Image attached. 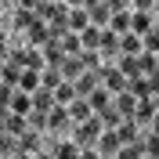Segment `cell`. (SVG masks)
I'll return each instance as SVG.
<instances>
[{"label": "cell", "instance_id": "1", "mask_svg": "<svg viewBox=\"0 0 159 159\" xmlns=\"http://www.w3.org/2000/svg\"><path fill=\"white\" fill-rule=\"evenodd\" d=\"M98 80L105 83V90H112V94H123V90H127V76H123L112 61H105V65L98 69Z\"/></svg>", "mask_w": 159, "mask_h": 159}, {"label": "cell", "instance_id": "2", "mask_svg": "<svg viewBox=\"0 0 159 159\" xmlns=\"http://www.w3.org/2000/svg\"><path fill=\"white\" fill-rule=\"evenodd\" d=\"M101 130H105V127H101L98 116L87 119V123H80V127H76V145H80V148H83V145H94V141L101 138Z\"/></svg>", "mask_w": 159, "mask_h": 159}, {"label": "cell", "instance_id": "3", "mask_svg": "<svg viewBox=\"0 0 159 159\" xmlns=\"http://www.w3.org/2000/svg\"><path fill=\"white\" fill-rule=\"evenodd\" d=\"M65 109H69V123H87V119H94V109H90V101L87 98H76V101H69V105H65Z\"/></svg>", "mask_w": 159, "mask_h": 159}, {"label": "cell", "instance_id": "4", "mask_svg": "<svg viewBox=\"0 0 159 159\" xmlns=\"http://www.w3.org/2000/svg\"><path fill=\"white\" fill-rule=\"evenodd\" d=\"M61 61H65L61 40H47V43H43V65H47V69H61Z\"/></svg>", "mask_w": 159, "mask_h": 159}, {"label": "cell", "instance_id": "5", "mask_svg": "<svg viewBox=\"0 0 159 159\" xmlns=\"http://www.w3.org/2000/svg\"><path fill=\"white\" fill-rule=\"evenodd\" d=\"M94 145H98V156H116V152L123 148V145H119V134H116V130H101V138L94 141Z\"/></svg>", "mask_w": 159, "mask_h": 159}, {"label": "cell", "instance_id": "6", "mask_svg": "<svg viewBox=\"0 0 159 159\" xmlns=\"http://www.w3.org/2000/svg\"><path fill=\"white\" fill-rule=\"evenodd\" d=\"M112 105H116V112H119L123 119H134V112H138V98H134L130 90H123V94H116V101H112Z\"/></svg>", "mask_w": 159, "mask_h": 159}, {"label": "cell", "instance_id": "7", "mask_svg": "<svg viewBox=\"0 0 159 159\" xmlns=\"http://www.w3.org/2000/svg\"><path fill=\"white\" fill-rule=\"evenodd\" d=\"M141 36L138 33H127V36H119V54H123V58H138L141 54Z\"/></svg>", "mask_w": 159, "mask_h": 159}, {"label": "cell", "instance_id": "8", "mask_svg": "<svg viewBox=\"0 0 159 159\" xmlns=\"http://www.w3.org/2000/svg\"><path fill=\"white\" fill-rule=\"evenodd\" d=\"M22 69L43 72V69H47V65H43V51H36V47H22Z\"/></svg>", "mask_w": 159, "mask_h": 159}, {"label": "cell", "instance_id": "9", "mask_svg": "<svg viewBox=\"0 0 159 159\" xmlns=\"http://www.w3.org/2000/svg\"><path fill=\"white\" fill-rule=\"evenodd\" d=\"M116 134H119V145H134V141H141V130H138L134 119H123V123L116 127Z\"/></svg>", "mask_w": 159, "mask_h": 159}, {"label": "cell", "instance_id": "10", "mask_svg": "<svg viewBox=\"0 0 159 159\" xmlns=\"http://www.w3.org/2000/svg\"><path fill=\"white\" fill-rule=\"evenodd\" d=\"M98 72H83V76L76 80V98H90V94H94V90H98Z\"/></svg>", "mask_w": 159, "mask_h": 159}, {"label": "cell", "instance_id": "11", "mask_svg": "<svg viewBox=\"0 0 159 159\" xmlns=\"http://www.w3.org/2000/svg\"><path fill=\"white\" fill-rule=\"evenodd\" d=\"M101 58H116V54H119V36H116V33H112V29H101Z\"/></svg>", "mask_w": 159, "mask_h": 159}, {"label": "cell", "instance_id": "12", "mask_svg": "<svg viewBox=\"0 0 159 159\" xmlns=\"http://www.w3.org/2000/svg\"><path fill=\"white\" fill-rule=\"evenodd\" d=\"M90 25V11L87 7H72L69 11V33H83Z\"/></svg>", "mask_w": 159, "mask_h": 159}, {"label": "cell", "instance_id": "13", "mask_svg": "<svg viewBox=\"0 0 159 159\" xmlns=\"http://www.w3.org/2000/svg\"><path fill=\"white\" fill-rule=\"evenodd\" d=\"M4 130H7L11 138H22V134L29 130V123H25V116H18V112H7V119H4Z\"/></svg>", "mask_w": 159, "mask_h": 159}, {"label": "cell", "instance_id": "14", "mask_svg": "<svg viewBox=\"0 0 159 159\" xmlns=\"http://www.w3.org/2000/svg\"><path fill=\"white\" fill-rule=\"evenodd\" d=\"M65 123H69V109H65V105H54V109L47 112V130L54 134V130H61Z\"/></svg>", "mask_w": 159, "mask_h": 159}, {"label": "cell", "instance_id": "15", "mask_svg": "<svg viewBox=\"0 0 159 159\" xmlns=\"http://www.w3.org/2000/svg\"><path fill=\"white\" fill-rule=\"evenodd\" d=\"M25 36H29V43H33V47H43V43L51 40L47 22H36V25H29V29H25Z\"/></svg>", "mask_w": 159, "mask_h": 159}, {"label": "cell", "instance_id": "16", "mask_svg": "<svg viewBox=\"0 0 159 159\" xmlns=\"http://www.w3.org/2000/svg\"><path fill=\"white\" fill-rule=\"evenodd\" d=\"M83 72H87V69L80 65V58H65V61H61V80H65V83H76Z\"/></svg>", "mask_w": 159, "mask_h": 159}, {"label": "cell", "instance_id": "17", "mask_svg": "<svg viewBox=\"0 0 159 159\" xmlns=\"http://www.w3.org/2000/svg\"><path fill=\"white\" fill-rule=\"evenodd\" d=\"M148 29H152V15H148V11H134V15H130V33L145 36Z\"/></svg>", "mask_w": 159, "mask_h": 159}, {"label": "cell", "instance_id": "18", "mask_svg": "<svg viewBox=\"0 0 159 159\" xmlns=\"http://www.w3.org/2000/svg\"><path fill=\"white\" fill-rule=\"evenodd\" d=\"M61 83H65V80H61V69H43V72H40V87L51 90V94H54Z\"/></svg>", "mask_w": 159, "mask_h": 159}, {"label": "cell", "instance_id": "19", "mask_svg": "<svg viewBox=\"0 0 159 159\" xmlns=\"http://www.w3.org/2000/svg\"><path fill=\"white\" fill-rule=\"evenodd\" d=\"M80 43H83V51H98L101 47V29L98 25H87V29L80 33Z\"/></svg>", "mask_w": 159, "mask_h": 159}, {"label": "cell", "instance_id": "20", "mask_svg": "<svg viewBox=\"0 0 159 159\" xmlns=\"http://www.w3.org/2000/svg\"><path fill=\"white\" fill-rule=\"evenodd\" d=\"M152 119H156V101L152 98H145V101H138V112H134V123H152Z\"/></svg>", "mask_w": 159, "mask_h": 159}, {"label": "cell", "instance_id": "21", "mask_svg": "<svg viewBox=\"0 0 159 159\" xmlns=\"http://www.w3.org/2000/svg\"><path fill=\"white\" fill-rule=\"evenodd\" d=\"M18 90H22V94H36V90H40V72H33V69H22Z\"/></svg>", "mask_w": 159, "mask_h": 159}, {"label": "cell", "instance_id": "22", "mask_svg": "<svg viewBox=\"0 0 159 159\" xmlns=\"http://www.w3.org/2000/svg\"><path fill=\"white\" fill-rule=\"evenodd\" d=\"M127 90H130V94H134L138 101L152 98V90H148V80H145V76H134V80H127Z\"/></svg>", "mask_w": 159, "mask_h": 159}, {"label": "cell", "instance_id": "23", "mask_svg": "<svg viewBox=\"0 0 159 159\" xmlns=\"http://www.w3.org/2000/svg\"><path fill=\"white\" fill-rule=\"evenodd\" d=\"M51 109H54V94L40 87L36 94H33V112H51Z\"/></svg>", "mask_w": 159, "mask_h": 159}, {"label": "cell", "instance_id": "24", "mask_svg": "<svg viewBox=\"0 0 159 159\" xmlns=\"http://www.w3.org/2000/svg\"><path fill=\"white\" fill-rule=\"evenodd\" d=\"M11 112L29 116V112H33V94H22V90H15V98H11Z\"/></svg>", "mask_w": 159, "mask_h": 159}, {"label": "cell", "instance_id": "25", "mask_svg": "<svg viewBox=\"0 0 159 159\" xmlns=\"http://www.w3.org/2000/svg\"><path fill=\"white\" fill-rule=\"evenodd\" d=\"M109 29L116 33V36H127V33H130V15H127V11H116V15L109 18Z\"/></svg>", "mask_w": 159, "mask_h": 159}, {"label": "cell", "instance_id": "26", "mask_svg": "<svg viewBox=\"0 0 159 159\" xmlns=\"http://www.w3.org/2000/svg\"><path fill=\"white\" fill-rule=\"evenodd\" d=\"M18 152H29V156L40 152V134H36V130H25V134L18 138Z\"/></svg>", "mask_w": 159, "mask_h": 159}, {"label": "cell", "instance_id": "27", "mask_svg": "<svg viewBox=\"0 0 159 159\" xmlns=\"http://www.w3.org/2000/svg\"><path fill=\"white\" fill-rule=\"evenodd\" d=\"M87 11H90V25H98V29H109L112 11L105 7V4H98V7H87Z\"/></svg>", "mask_w": 159, "mask_h": 159}, {"label": "cell", "instance_id": "28", "mask_svg": "<svg viewBox=\"0 0 159 159\" xmlns=\"http://www.w3.org/2000/svg\"><path fill=\"white\" fill-rule=\"evenodd\" d=\"M18 80H22V65H15V61H4V76H0V83H7V87L18 90Z\"/></svg>", "mask_w": 159, "mask_h": 159}, {"label": "cell", "instance_id": "29", "mask_svg": "<svg viewBox=\"0 0 159 159\" xmlns=\"http://www.w3.org/2000/svg\"><path fill=\"white\" fill-rule=\"evenodd\" d=\"M61 51H65V58H80V51H83V43H80V33L61 36Z\"/></svg>", "mask_w": 159, "mask_h": 159}, {"label": "cell", "instance_id": "30", "mask_svg": "<svg viewBox=\"0 0 159 159\" xmlns=\"http://www.w3.org/2000/svg\"><path fill=\"white\" fill-rule=\"evenodd\" d=\"M116 159H145V138L134 141V145H123V148L116 152Z\"/></svg>", "mask_w": 159, "mask_h": 159}, {"label": "cell", "instance_id": "31", "mask_svg": "<svg viewBox=\"0 0 159 159\" xmlns=\"http://www.w3.org/2000/svg\"><path fill=\"white\" fill-rule=\"evenodd\" d=\"M51 156H54V159H80V145H76V141L54 145V148H51Z\"/></svg>", "mask_w": 159, "mask_h": 159}, {"label": "cell", "instance_id": "32", "mask_svg": "<svg viewBox=\"0 0 159 159\" xmlns=\"http://www.w3.org/2000/svg\"><path fill=\"white\" fill-rule=\"evenodd\" d=\"M87 101H90V109H94V116H98V112H105V109L112 105V101H109V90H105V87H98Z\"/></svg>", "mask_w": 159, "mask_h": 159}, {"label": "cell", "instance_id": "33", "mask_svg": "<svg viewBox=\"0 0 159 159\" xmlns=\"http://www.w3.org/2000/svg\"><path fill=\"white\" fill-rule=\"evenodd\" d=\"M18 152V138H11L7 130H0V159H11Z\"/></svg>", "mask_w": 159, "mask_h": 159}, {"label": "cell", "instance_id": "34", "mask_svg": "<svg viewBox=\"0 0 159 159\" xmlns=\"http://www.w3.org/2000/svg\"><path fill=\"white\" fill-rule=\"evenodd\" d=\"M156 69H159L156 54H148V51H141V54H138V72H141V76H152Z\"/></svg>", "mask_w": 159, "mask_h": 159}, {"label": "cell", "instance_id": "35", "mask_svg": "<svg viewBox=\"0 0 159 159\" xmlns=\"http://www.w3.org/2000/svg\"><path fill=\"white\" fill-rule=\"evenodd\" d=\"M69 101H76V83H61L54 90V105H69Z\"/></svg>", "mask_w": 159, "mask_h": 159}, {"label": "cell", "instance_id": "36", "mask_svg": "<svg viewBox=\"0 0 159 159\" xmlns=\"http://www.w3.org/2000/svg\"><path fill=\"white\" fill-rule=\"evenodd\" d=\"M98 119H101V127H109V130H116L119 123H123V116L116 112V105H109L105 112H98Z\"/></svg>", "mask_w": 159, "mask_h": 159}, {"label": "cell", "instance_id": "37", "mask_svg": "<svg viewBox=\"0 0 159 159\" xmlns=\"http://www.w3.org/2000/svg\"><path fill=\"white\" fill-rule=\"evenodd\" d=\"M141 47L159 58V29H148V33H145V36H141Z\"/></svg>", "mask_w": 159, "mask_h": 159}, {"label": "cell", "instance_id": "38", "mask_svg": "<svg viewBox=\"0 0 159 159\" xmlns=\"http://www.w3.org/2000/svg\"><path fill=\"white\" fill-rule=\"evenodd\" d=\"M116 69L123 72V76H127V80L141 76V72H138V58H123V54H119V65H116Z\"/></svg>", "mask_w": 159, "mask_h": 159}, {"label": "cell", "instance_id": "39", "mask_svg": "<svg viewBox=\"0 0 159 159\" xmlns=\"http://www.w3.org/2000/svg\"><path fill=\"white\" fill-rule=\"evenodd\" d=\"M15 25H18V29H29V25H36V11L18 7V15H15Z\"/></svg>", "mask_w": 159, "mask_h": 159}, {"label": "cell", "instance_id": "40", "mask_svg": "<svg viewBox=\"0 0 159 159\" xmlns=\"http://www.w3.org/2000/svg\"><path fill=\"white\" fill-rule=\"evenodd\" d=\"M25 123H29V130H47V112H29V116H25Z\"/></svg>", "mask_w": 159, "mask_h": 159}, {"label": "cell", "instance_id": "41", "mask_svg": "<svg viewBox=\"0 0 159 159\" xmlns=\"http://www.w3.org/2000/svg\"><path fill=\"white\" fill-rule=\"evenodd\" d=\"M145 159H159V134L145 138Z\"/></svg>", "mask_w": 159, "mask_h": 159}, {"label": "cell", "instance_id": "42", "mask_svg": "<svg viewBox=\"0 0 159 159\" xmlns=\"http://www.w3.org/2000/svg\"><path fill=\"white\" fill-rule=\"evenodd\" d=\"M11 98H15V87L0 83V112H11Z\"/></svg>", "mask_w": 159, "mask_h": 159}, {"label": "cell", "instance_id": "43", "mask_svg": "<svg viewBox=\"0 0 159 159\" xmlns=\"http://www.w3.org/2000/svg\"><path fill=\"white\" fill-rule=\"evenodd\" d=\"M145 80H148V90H152V98H156V94H159V69L152 72V76H145Z\"/></svg>", "mask_w": 159, "mask_h": 159}, {"label": "cell", "instance_id": "44", "mask_svg": "<svg viewBox=\"0 0 159 159\" xmlns=\"http://www.w3.org/2000/svg\"><path fill=\"white\" fill-rule=\"evenodd\" d=\"M105 7L116 15V11H127V0H105Z\"/></svg>", "mask_w": 159, "mask_h": 159}, {"label": "cell", "instance_id": "45", "mask_svg": "<svg viewBox=\"0 0 159 159\" xmlns=\"http://www.w3.org/2000/svg\"><path fill=\"white\" fill-rule=\"evenodd\" d=\"M134 7H138V11H148V15H152V7H156V0H134Z\"/></svg>", "mask_w": 159, "mask_h": 159}, {"label": "cell", "instance_id": "46", "mask_svg": "<svg viewBox=\"0 0 159 159\" xmlns=\"http://www.w3.org/2000/svg\"><path fill=\"white\" fill-rule=\"evenodd\" d=\"M18 4H22V7H25V11H36L40 4H43V0H18Z\"/></svg>", "mask_w": 159, "mask_h": 159}, {"label": "cell", "instance_id": "47", "mask_svg": "<svg viewBox=\"0 0 159 159\" xmlns=\"http://www.w3.org/2000/svg\"><path fill=\"white\" fill-rule=\"evenodd\" d=\"M11 58V51H7V43H4V40H0V61H7Z\"/></svg>", "mask_w": 159, "mask_h": 159}, {"label": "cell", "instance_id": "48", "mask_svg": "<svg viewBox=\"0 0 159 159\" xmlns=\"http://www.w3.org/2000/svg\"><path fill=\"white\" fill-rule=\"evenodd\" d=\"M83 4H87V0H65V7H69V11H72V7H83Z\"/></svg>", "mask_w": 159, "mask_h": 159}, {"label": "cell", "instance_id": "49", "mask_svg": "<svg viewBox=\"0 0 159 159\" xmlns=\"http://www.w3.org/2000/svg\"><path fill=\"white\" fill-rule=\"evenodd\" d=\"M80 159H101V156H98V152H83V148H80Z\"/></svg>", "mask_w": 159, "mask_h": 159}, {"label": "cell", "instance_id": "50", "mask_svg": "<svg viewBox=\"0 0 159 159\" xmlns=\"http://www.w3.org/2000/svg\"><path fill=\"white\" fill-rule=\"evenodd\" d=\"M152 134H159V112H156V119H152Z\"/></svg>", "mask_w": 159, "mask_h": 159}, {"label": "cell", "instance_id": "51", "mask_svg": "<svg viewBox=\"0 0 159 159\" xmlns=\"http://www.w3.org/2000/svg\"><path fill=\"white\" fill-rule=\"evenodd\" d=\"M11 159H33V156H29V152H15Z\"/></svg>", "mask_w": 159, "mask_h": 159}, {"label": "cell", "instance_id": "52", "mask_svg": "<svg viewBox=\"0 0 159 159\" xmlns=\"http://www.w3.org/2000/svg\"><path fill=\"white\" fill-rule=\"evenodd\" d=\"M33 159H54V156H51V152H36Z\"/></svg>", "mask_w": 159, "mask_h": 159}, {"label": "cell", "instance_id": "53", "mask_svg": "<svg viewBox=\"0 0 159 159\" xmlns=\"http://www.w3.org/2000/svg\"><path fill=\"white\" fill-rule=\"evenodd\" d=\"M98 4H105V0H87V4H83V7H98Z\"/></svg>", "mask_w": 159, "mask_h": 159}, {"label": "cell", "instance_id": "54", "mask_svg": "<svg viewBox=\"0 0 159 159\" xmlns=\"http://www.w3.org/2000/svg\"><path fill=\"white\" fill-rule=\"evenodd\" d=\"M4 119H7V112H0V130H4Z\"/></svg>", "mask_w": 159, "mask_h": 159}, {"label": "cell", "instance_id": "55", "mask_svg": "<svg viewBox=\"0 0 159 159\" xmlns=\"http://www.w3.org/2000/svg\"><path fill=\"white\" fill-rule=\"evenodd\" d=\"M152 101H156V112H159V94H156V98H152Z\"/></svg>", "mask_w": 159, "mask_h": 159}, {"label": "cell", "instance_id": "56", "mask_svg": "<svg viewBox=\"0 0 159 159\" xmlns=\"http://www.w3.org/2000/svg\"><path fill=\"white\" fill-rule=\"evenodd\" d=\"M47 4H65V0H47Z\"/></svg>", "mask_w": 159, "mask_h": 159}, {"label": "cell", "instance_id": "57", "mask_svg": "<svg viewBox=\"0 0 159 159\" xmlns=\"http://www.w3.org/2000/svg\"><path fill=\"white\" fill-rule=\"evenodd\" d=\"M0 76H4V61H0Z\"/></svg>", "mask_w": 159, "mask_h": 159}, {"label": "cell", "instance_id": "58", "mask_svg": "<svg viewBox=\"0 0 159 159\" xmlns=\"http://www.w3.org/2000/svg\"><path fill=\"white\" fill-rule=\"evenodd\" d=\"M101 159H116V156H101Z\"/></svg>", "mask_w": 159, "mask_h": 159}, {"label": "cell", "instance_id": "59", "mask_svg": "<svg viewBox=\"0 0 159 159\" xmlns=\"http://www.w3.org/2000/svg\"><path fill=\"white\" fill-rule=\"evenodd\" d=\"M156 61H159V58H156Z\"/></svg>", "mask_w": 159, "mask_h": 159}]
</instances>
